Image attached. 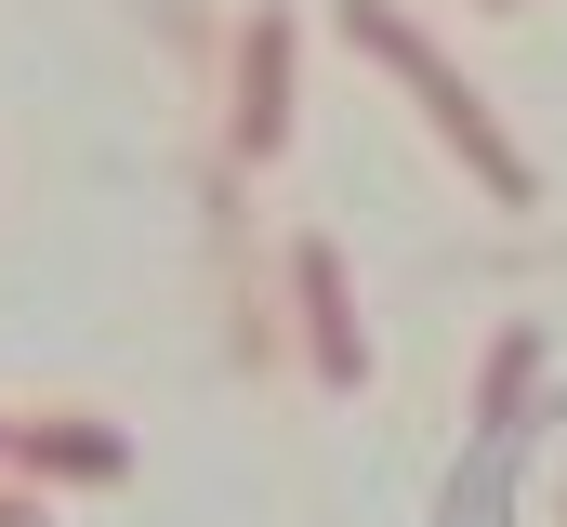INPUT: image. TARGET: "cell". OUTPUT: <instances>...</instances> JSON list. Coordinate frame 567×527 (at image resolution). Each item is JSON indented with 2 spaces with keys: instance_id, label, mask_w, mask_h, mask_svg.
<instances>
[{
  "instance_id": "obj_1",
  "label": "cell",
  "mask_w": 567,
  "mask_h": 527,
  "mask_svg": "<svg viewBox=\"0 0 567 527\" xmlns=\"http://www.w3.org/2000/svg\"><path fill=\"white\" fill-rule=\"evenodd\" d=\"M330 27H343V53H370V66H383V80L423 106V132L462 158V172H475V198H488V211H542V172L515 158V132L488 120V93H475V80L435 53V40L396 13V0H330Z\"/></svg>"
},
{
  "instance_id": "obj_2",
  "label": "cell",
  "mask_w": 567,
  "mask_h": 527,
  "mask_svg": "<svg viewBox=\"0 0 567 527\" xmlns=\"http://www.w3.org/2000/svg\"><path fill=\"white\" fill-rule=\"evenodd\" d=\"M290 317H303L317 395H357V383H370V330H357V290H343V251H330V238H290Z\"/></svg>"
},
{
  "instance_id": "obj_3",
  "label": "cell",
  "mask_w": 567,
  "mask_h": 527,
  "mask_svg": "<svg viewBox=\"0 0 567 527\" xmlns=\"http://www.w3.org/2000/svg\"><path fill=\"white\" fill-rule=\"evenodd\" d=\"M13 475L27 488H120L133 475V435L106 409H27L13 422Z\"/></svg>"
},
{
  "instance_id": "obj_4",
  "label": "cell",
  "mask_w": 567,
  "mask_h": 527,
  "mask_svg": "<svg viewBox=\"0 0 567 527\" xmlns=\"http://www.w3.org/2000/svg\"><path fill=\"white\" fill-rule=\"evenodd\" d=\"M290 145V13H251L238 27V106H225V158H278Z\"/></svg>"
},
{
  "instance_id": "obj_5",
  "label": "cell",
  "mask_w": 567,
  "mask_h": 527,
  "mask_svg": "<svg viewBox=\"0 0 567 527\" xmlns=\"http://www.w3.org/2000/svg\"><path fill=\"white\" fill-rule=\"evenodd\" d=\"M528 395H542V330L515 317V330L488 343V370H475V435H515V422H528Z\"/></svg>"
},
{
  "instance_id": "obj_6",
  "label": "cell",
  "mask_w": 567,
  "mask_h": 527,
  "mask_svg": "<svg viewBox=\"0 0 567 527\" xmlns=\"http://www.w3.org/2000/svg\"><path fill=\"white\" fill-rule=\"evenodd\" d=\"M0 527H40V488H27V475L0 488Z\"/></svg>"
},
{
  "instance_id": "obj_7",
  "label": "cell",
  "mask_w": 567,
  "mask_h": 527,
  "mask_svg": "<svg viewBox=\"0 0 567 527\" xmlns=\"http://www.w3.org/2000/svg\"><path fill=\"white\" fill-rule=\"evenodd\" d=\"M488 13H528V0H488Z\"/></svg>"
},
{
  "instance_id": "obj_8",
  "label": "cell",
  "mask_w": 567,
  "mask_h": 527,
  "mask_svg": "<svg viewBox=\"0 0 567 527\" xmlns=\"http://www.w3.org/2000/svg\"><path fill=\"white\" fill-rule=\"evenodd\" d=\"M0 462H13V422H0Z\"/></svg>"
}]
</instances>
